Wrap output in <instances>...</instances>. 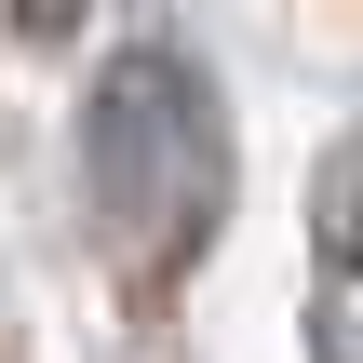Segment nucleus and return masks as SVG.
Masks as SVG:
<instances>
[{
    "label": "nucleus",
    "mask_w": 363,
    "mask_h": 363,
    "mask_svg": "<svg viewBox=\"0 0 363 363\" xmlns=\"http://www.w3.org/2000/svg\"><path fill=\"white\" fill-rule=\"evenodd\" d=\"M0 13H13L27 40H54V27H67V0H0Z\"/></svg>",
    "instance_id": "2"
},
{
    "label": "nucleus",
    "mask_w": 363,
    "mask_h": 363,
    "mask_svg": "<svg viewBox=\"0 0 363 363\" xmlns=\"http://www.w3.org/2000/svg\"><path fill=\"white\" fill-rule=\"evenodd\" d=\"M81 189L108 216V242L135 256H189L229 202V121H216V81L162 40L108 54V81L81 94Z\"/></svg>",
    "instance_id": "1"
}]
</instances>
